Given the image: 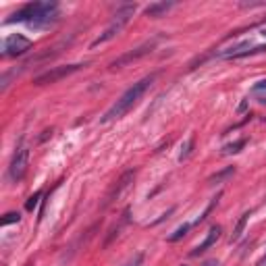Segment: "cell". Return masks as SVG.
Segmentation results:
<instances>
[{
  "label": "cell",
  "instance_id": "obj_1",
  "mask_svg": "<svg viewBox=\"0 0 266 266\" xmlns=\"http://www.w3.org/2000/svg\"><path fill=\"white\" fill-rule=\"evenodd\" d=\"M154 79H156V75H148V77H144V79H139L137 83H133V86H131L127 92H125L113 106L106 110L104 117H102L100 121H102V123H108V121H115V119L125 117L139 100H142V96L150 90V86L154 83Z\"/></svg>",
  "mask_w": 266,
  "mask_h": 266
},
{
  "label": "cell",
  "instance_id": "obj_2",
  "mask_svg": "<svg viewBox=\"0 0 266 266\" xmlns=\"http://www.w3.org/2000/svg\"><path fill=\"white\" fill-rule=\"evenodd\" d=\"M135 5H127V7H123V9H119L117 13H115V17H113V21H110V25L106 27V30L98 36L94 42H92V48H96V46H100V44H104V42H108V40H113L115 36H119L121 34V30L125 25L129 23V19L133 17V13H135Z\"/></svg>",
  "mask_w": 266,
  "mask_h": 266
},
{
  "label": "cell",
  "instance_id": "obj_3",
  "mask_svg": "<svg viewBox=\"0 0 266 266\" xmlns=\"http://www.w3.org/2000/svg\"><path fill=\"white\" fill-rule=\"evenodd\" d=\"M86 67V63H75V65H63V67H52L48 69V71L44 73H40L34 77V86H50V83H57L69 75H73L77 73L79 69Z\"/></svg>",
  "mask_w": 266,
  "mask_h": 266
},
{
  "label": "cell",
  "instance_id": "obj_4",
  "mask_svg": "<svg viewBox=\"0 0 266 266\" xmlns=\"http://www.w3.org/2000/svg\"><path fill=\"white\" fill-rule=\"evenodd\" d=\"M57 17H59V5L57 3H40L36 17L27 25L34 27V30H46V27H50L54 21H57Z\"/></svg>",
  "mask_w": 266,
  "mask_h": 266
},
{
  "label": "cell",
  "instance_id": "obj_5",
  "mask_svg": "<svg viewBox=\"0 0 266 266\" xmlns=\"http://www.w3.org/2000/svg\"><path fill=\"white\" fill-rule=\"evenodd\" d=\"M27 162H30V148L27 146H19L13 154V160L9 166V175L13 181H21L25 171H27Z\"/></svg>",
  "mask_w": 266,
  "mask_h": 266
},
{
  "label": "cell",
  "instance_id": "obj_6",
  "mask_svg": "<svg viewBox=\"0 0 266 266\" xmlns=\"http://www.w3.org/2000/svg\"><path fill=\"white\" fill-rule=\"evenodd\" d=\"M154 46H156V40L146 42V44H142V46H137V48H133V50H129V52L121 54L117 61L110 63V71H115V69H121V67H125V65L133 63V61H139L142 57H146V54H150V52L154 50Z\"/></svg>",
  "mask_w": 266,
  "mask_h": 266
},
{
  "label": "cell",
  "instance_id": "obj_7",
  "mask_svg": "<svg viewBox=\"0 0 266 266\" xmlns=\"http://www.w3.org/2000/svg\"><path fill=\"white\" fill-rule=\"evenodd\" d=\"M32 48V40L21 34H13L3 42V57H19Z\"/></svg>",
  "mask_w": 266,
  "mask_h": 266
},
{
  "label": "cell",
  "instance_id": "obj_8",
  "mask_svg": "<svg viewBox=\"0 0 266 266\" xmlns=\"http://www.w3.org/2000/svg\"><path fill=\"white\" fill-rule=\"evenodd\" d=\"M251 48V42H241L233 48H227L218 52V59H243V57H251V54H260V52H266V46H256L254 50Z\"/></svg>",
  "mask_w": 266,
  "mask_h": 266
},
{
  "label": "cell",
  "instance_id": "obj_9",
  "mask_svg": "<svg viewBox=\"0 0 266 266\" xmlns=\"http://www.w3.org/2000/svg\"><path fill=\"white\" fill-rule=\"evenodd\" d=\"M133 177H135V171H133V169H131V171H125V173L121 175V179H119L117 183H115L113 187H110V191L106 193V200H104V206H102V208L110 206L117 198H121V193L133 183Z\"/></svg>",
  "mask_w": 266,
  "mask_h": 266
},
{
  "label": "cell",
  "instance_id": "obj_10",
  "mask_svg": "<svg viewBox=\"0 0 266 266\" xmlns=\"http://www.w3.org/2000/svg\"><path fill=\"white\" fill-rule=\"evenodd\" d=\"M220 227L218 225H214V227H210V231L206 233V237H204V241L198 245V247H195L193 251H191V256H200V254H204V251L206 249H210V247H212L216 241H218V237H220Z\"/></svg>",
  "mask_w": 266,
  "mask_h": 266
},
{
  "label": "cell",
  "instance_id": "obj_11",
  "mask_svg": "<svg viewBox=\"0 0 266 266\" xmlns=\"http://www.w3.org/2000/svg\"><path fill=\"white\" fill-rule=\"evenodd\" d=\"M175 7V3H166V0H162V3H152L150 7H146V17H152V19H158L162 15H166L171 9Z\"/></svg>",
  "mask_w": 266,
  "mask_h": 266
},
{
  "label": "cell",
  "instance_id": "obj_12",
  "mask_svg": "<svg viewBox=\"0 0 266 266\" xmlns=\"http://www.w3.org/2000/svg\"><path fill=\"white\" fill-rule=\"evenodd\" d=\"M247 220H249V212L241 214V218L237 220V225H235V229H233V233H231V241H237V239H239V237L243 235V231H245V225H247Z\"/></svg>",
  "mask_w": 266,
  "mask_h": 266
},
{
  "label": "cell",
  "instance_id": "obj_13",
  "mask_svg": "<svg viewBox=\"0 0 266 266\" xmlns=\"http://www.w3.org/2000/svg\"><path fill=\"white\" fill-rule=\"evenodd\" d=\"M127 220H129V208H125V212H123V218H121V222H119V225H117V227H115L113 231H110V233H108V237H106V241H104V245H108L110 241H113V239H115V237L119 235V231H121V229H123L125 225H127Z\"/></svg>",
  "mask_w": 266,
  "mask_h": 266
},
{
  "label": "cell",
  "instance_id": "obj_14",
  "mask_svg": "<svg viewBox=\"0 0 266 266\" xmlns=\"http://www.w3.org/2000/svg\"><path fill=\"white\" fill-rule=\"evenodd\" d=\"M251 96L256 98L258 102H262V104H266V79H262V81H258L254 88H251Z\"/></svg>",
  "mask_w": 266,
  "mask_h": 266
},
{
  "label": "cell",
  "instance_id": "obj_15",
  "mask_svg": "<svg viewBox=\"0 0 266 266\" xmlns=\"http://www.w3.org/2000/svg\"><path fill=\"white\" fill-rule=\"evenodd\" d=\"M233 173H235L233 166H227L225 171H220V173H216V175L210 177V179H208V183H220L222 179H227V177H229V175H233Z\"/></svg>",
  "mask_w": 266,
  "mask_h": 266
},
{
  "label": "cell",
  "instance_id": "obj_16",
  "mask_svg": "<svg viewBox=\"0 0 266 266\" xmlns=\"http://www.w3.org/2000/svg\"><path fill=\"white\" fill-rule=\"evenodd\" d=\"M187 231H189V225H187V222H185V225H181L179 229H175V233H173V235H169V241H171V243L179 241L181 237H183V235H185Z\"/></svg>",
  "mask_w": 266,
  "mask_h": 266
},
{
  "label": "cell",
  "instance_id": "obj_17",
  "mask_svg": "<svg viewBox=\"0 0 266 266\" xmlns=\"http://www.w3.org/2000/svg\"><path fill=\"white\" fill-rule=\"evenodd\" d=\"M19 220H21V214H19V212H9V214H5V216H3V220H0V225L7 227V225H11V222H19Z\"/></svg>",
  "mask_w": 266,
  "mask_h": 266
},
{
  "label": "cell",
  "instance_id": "obj_18",
  "mask_svg": "<svg viewBox=\"0 0 266 266\" xmlns=\"http://www.w3.org/2000/svg\"><path fill=\"white\" fill-rule=\"evenodd\" d=\"M243 146H245V139H239V142H235V144H229V146H225V154H235V152H239Z\"/></svg>",
  "mask_w": 266,
  "mask_h": 266
},
{
  "label": "cell",
  "instance_id": "obj_19",
  "mask_svg": "<svg viewBox=\"0 0 266 266\" xmlns=\"http://www.w3.org/2000/svg\"><path fill=\"white\" fill-rule=\"evenodd\" d=\"M40 198H42V191H36V193L32 195V198L25 202V208H27V210H34V208L38 206V200H40Z\"/></svg>",
  "mask_w": 266,
  "mask_h": 266
},
{
  "label": "cell",
  "instance_id": "obj_20",
  "mask_svg": "<svg viewBox=\"0 0 266 266\" xmlns=\"http://www.w3.org/2000/svg\"><path fill=\"white\" fill-rule=\"evenodd\" d=\"M191 146H193V139L189 137L187 142H185V146L181 148V154H179V158H181V160H183V158H187V156H189V152H191Z\"/></svg>",
  "mask_w": 266,
  "mask_h": 266
},
{
  "label": "cell",
  "instance_id": "obj_21",
  "mask_svg": "<svg viewBox=\"0 0 266 266\" xmlns=\"http://www.w3.org/2000/svg\"><path fill=\"white\" fill-rule=\"evenodd\" d=\"M142 262H144V254L139 251V254H135L127 264H125V266H142Z\"/></svg>",
  "mask_w": 266,
  "mask_h": 266
},
{
  "label": "cell",
  "instance_id": "obj_22",
  "mask_svg": "<svg viewBox=\"0 0 266 266\" xmlns=\"http://www.w3.org/2000/svg\"><path fill=\"white\" fill-rule=\"evenodd\" d=\"M204 266H218V262H216V260H208Z\"/></svg>",
  "mask_w": 266,
  "mask_h": 266
},
{
  "label": "cell",
  "instance_id": "obj_23",
  "mask_svg": "<svg viewBox=\"0 0 266 266\" xmlns=\"http://www.w3.org/2000/svg\"><path fill=\"white\" fill-rule=\"evenodd\" d=\"M264 264H266V256H264V258L260 260V264H258V266H264Z\"/></svg>",
  "mask_w": 266,
  "mask_h": 266
},
{
  "label": "cell",
  "instance_id": "obj_24",
  "mask_svg": "<svg viewBox=\"0 0 266 266\" xmlns=\"http://www.w3.org/2000/svg\"><path fill=\"white\" fill-rule=\"evenodd\" d=\"M264 36H266V30H264Z\"/></svg>",
  "mask_w": 266,
  "mask_h": 266
},
{
  "label": "cell",
  "instance_id": "obj_25",
  "mask_svg": "<svg viewBox=\"0 0 266 266\" xmlns=\"http://www.w3.org/2000/svg\"><path fill=\"white\" fill-rule=\"evenodd\" d=\"M183 266H187V264H183Z\"/></svg>",
  "mask_w": 266,
  "mask_h": 266
}]
</instances>
